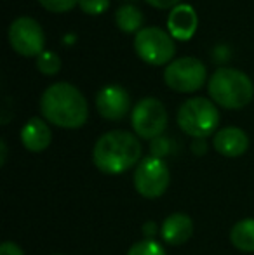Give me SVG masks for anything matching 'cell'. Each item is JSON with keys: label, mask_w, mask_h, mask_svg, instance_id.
<instances>
[{"label": "cell", "mask_w": 254, "mask_h": 255, "mask_svg": "<svg viewBox=\"0 0 254 255\" xmlns=\"http://www.w3.org/2000/svg\"><path fill=\"white\" fill-rule=\"evenodd\" d=\"M150 5L157 7V9H171V7L180 5V0H146Z\"/></svg>", "instance_id": "obj_23"}, {"label": "cell", "mask_w": 254, "mask_h": 255, "mask_svg": "<svg viewBox=\"0 0 254 255\" xmlns=\"http://www.w3.org/2000/svg\"><path fill=\"white\" fill-rule=\"evenodd\" d=\"M37 68L44 75H56L61 68V59L51 51H44L37 57Z\"/></svg>", "instance_id": "obj_18"}, {"label": "cell", "mask_w": 254, "mask_h": 255, "mask_svg": "<svg viewBox=\"0 0 254 255\" xmlns=\"http://www.w3.org/2000/svg\"><path fill=\"white\" fill-rule=\"evenodd\" d=\"M0 255H24V254L14 242H3L2 247H0Z\"/></svg>", "instance_id": "obj_21"}, {"label": "cell", "mask_w": 254, "mask_h": 255, "mask_svg": "<svg viewBox=\"0 0 254 255\" xmlns=\"http://www.w3.org/2000/svg\"><path fill=\"white\" fill-rule=\"evenodd\" d=\"M167 151V141L166 139H160V137H157V139H153V142H152V156H157V158H160V154L162 153H166Z\"/></svg>", "instance_id": "obj_22"}, {"label": "cell", "mask_w": 254, "mask_h": 255, "mask_svg": "<svg viewBox=\"0 0 254 255\" xmlns=\"http://www.w3.org/2000/svg\"><path fill=\"white\" fill-rule=\"evenodd\" d=\"M141 144L136 135L126 130H112L96 141L92 163L103 174L119 175L141 161Z\"/></svg>", "instance_id": "obj_2"}, {"label": "cell", "mask_w": 254, "mask_h": 255, "mask_svg": "<svg viewBox=\"0 0 254 255\" xmlns=\"http://www.w3.org/2000/svg\"><path fill=\"white\" fill-rule=\"evenodd\" d=\"M160 235H162V240L167 245H183L193 235V221L187 214H181V212L171 214L162 222Z\"/></svg>", "instance_id": "obj_13"}, {"label": "cell", "mask_w": 254, "mask_h": 255, "mask_svg": "<svg viewBox=\"0 0 254 255\" xmlns=\"http://www.w3.org/2000/svg\"><path fill=\"white\" fill-rule=\"evenodd\" d=\"M197 23H199V19H197L195 10L188 3L176 5L167 17L169 35L178 40H190L197 30Z\"/></svg>", "instance_id": "obj_12"}, {"label": "cell", "mask_w": 254, "mask_h": 255, "mask_svg": "<svg viewBox=\"0 0 254 255\" xmlns=\"http://www.w3.org/2000/svg\"><path fill=\"white\" fill-rule=\"evenodd\" d=\"M40 111L44 118L56 127L78 128L87 122V101L77 87L59 82L45 89L40 99Z\"/></svg>", "instance_id": "obj_1"}, {"label": "cell", "mask_w": 254, "mask_h": 255, "mask_svg": "<svg viewBox=\"0 0 254 255\" xmlns=\"http://www.w3.org/2000/svg\"><path fill=\"white\" fill-rule=\"evenodd\" d=\"M209 94L213 101L227 110H241L254 98L253 80L234 68H220L209 80Z\"/></svg>", "instance_id": "obj_3"}, {"label": "cell", "mask_w": 254, "mask_h": 255, "mask_svg": "<svg viewBox=\"0 0 254 255\" xmlns=\"http://www.w3.org/2000/svg\"><path fill=\"white\" fill-rule=\"evenodd\" d=\"M207 70L202 61L195 57H181L166 68L164 80L167 87L178 92H195L206 84Z\"/></svg>", "instance_id": "obj_8"}, {"label": "cell", "mask_w": 254, "mask_h": 255, "mask_svg": "<svg viewBox=\"0 0 254 255\" xmlns=\"http://www.w3.org/2000/svg\"><path fill=\"white\" fill-rule=\"evenodd\" d=\"M9 44L19 56L33 57L44 52V31L33 17H17L9 26Z\"/></svg>", "instance_id": "obj_9"}, {"label": "cell", "mask_w": 254, "mask_h": 255, "mask_svg": "<svg viewBox=\"0 0 254 255\" xmlns=\"http://www.w3.org/2000/svg\"><path fill=\"white\" fill-rule=\"evenodd\" d=\"M51 128L40 118H31L24 124L23 130H21V142L28 151L40 153L51 144Z\"/></svg>", "instance_id": "obj_14"}, {"label": "cell", "mask_w": 254, "mask_h": 255, "mask_svg": "<svg viewBox=\"0 0 254 255\" xmlns=\"http://www.w3.org/2000/svg\"><path fill=\"white\" fill-rule=\"evenodd\" d=\"M132 181H134V189L143 198H160L169 188V168L162 158L146 156L138 163Z\"/></svg>", "instance_id": "obj_5"}, {"label": "cell", "mask_w": 254, "mask_h": 255, "mask_svg": "<svg viewBox=\"0 0 254 255\" xmlns=\"http://www.w3.org/2000/svg\"><path fill=\"white\" fill-rule=\"evenodd\" d=\"M220 124V111L209 99L192 98L181 104L178 111V125L185 134L195 139L211 135Z\"/></svg>", "instance_id": "obj_4"}, {"label": "cell", "mask_w": 254, "mask_h": 255, "mask_svg": "<svg viewBox=\"0 0 254 255\" xmlns=\"http://www.w3.org/2000/svg\"><path fill=\"white\" fill-rule=\"evenodd\" d=\"M213 146L220 154L227 158L242 156L249 148V137L239 127H225L216 132L213 139Z\"/></svg>", "instance_id": "obj_11"}, {"label": "cell", "mask_w": 254, "mask_h": 255, "mask_svg": "<svg viewBox=\"0 0 254 255\" xmlns=\"http://www.w3.org/2000/svg\"><path fill=\"white\" fill-rule=\"evenodd\" d=\"M38 2L51 12H68L77 5L78 0H38Z\"/></svg>", "instance_id": "obj_20"}, {"label": "cell", "mask_w": 254, "mask_h": 255, "mask_svg": "<svg viewBox=\"0 0 254 255\" xmlns=\"http://www.w3.org/2000/svg\"><path fill=\"white\" fill-rule=\"evenodd\" d=\"M155 222H152V221H150V222H146V224H145V228H143V233H145V235H146V238H148V240H153V235H155V231H157V228H155Z\"/></svg>", "instance_id": "obj_24"}, {"label": "cell", "mask_w": 254, "mask_h": 255, "mask_svg": "<svg viewBox=\"0 0 254 255\" xmlns=\"http://www.w3.org/2000/svg\"><path fill=\"white\" fill-rule=\"evenodd\" d=\"M0 148H2V160L0 163H5V158H7V146H5V141H0Z\"/></svg>", "instance_id": "obj_25"}, {"label": "cell", "mask_w": 254, "mask_h": 255, "mask_svg": "<svg viewBox=\"0 0 254 255\" xmlns=\"http://www.w3.org/2000/svg\"><path fill=\"white\" fill-rule=\"evenodd\" d=\"M230 242L241 252H254V219L239 221L230 231Z\"/></svg>", "instance_id": "obj_15"}, {"label": "cell", "mask_w": 254, "mask_h": 255, "mask_svg": "<svg viewBox=\"0 0 254 255\" xmlns=\"http://www.w3.org/2000/svg\"><path fill=\"white\" fill-rule=\"evenodd\" d=\"M132 128L143 139H157L167 127V110L159 99L145 98L132 110Z\"/></svg>", "instance_id": "obj_7"}, {"label": "cell", "mask_w": 254, "mask_h": 255, "mask_svg": "<svg viewBox=\"0 0 254 255\" xmlns=\"http://www.w3.org/2000/svg\"><path fill=\"white\" fill-rule=\"evenodd\" d=\"M78 5L85 14L96 16V14H103L105 10H108L110 0H78Z\"/></svg>", "instance_id": "obj_19"}, {"label": "cell", "mask_w": 254, "mask_h": 255, "mask_svg": "<svg viewBox=\"0 0 254 255\" xmlns=\"http://www.w3.org/2000/svg\"><path fill=\"white\" fill-rule=\"evenodd\" d=\"M96 108L106 120H122L131 108V99L120 85H106L96 96Z\"/></svg>", "instance_id": "obj_10"}, {"label": "cell", "mask_w": 254, "mask_h": 255, "mask_svg": "<svg viewBox=\"0 0 254 255\" xmlns=\"http://www.w3.org/2000/svg\"><path fill=\"white\" fill-rule=\"evenodd\" d=\"M127 255H167L164 247L160 243H157L155 240H141V242L134 243L129 249Z\"/></svg>", "instance_id": "obj_17"}, {"label": "cell", "mask_w": 254, "mask_h": 255, "mask_svg": "<svg viewBox=\"0 0 254 255\" xmlns=\"http://www.w3.org/2000/svg\"><path fill=\"white\" fill-rule=\"evenodd\" d=\"M143 12L134 5H122L115 12V23L126 33H134V31L143 30Z\"/></svg>", "instance_id": "obj_16"}, {"label": "cell", "mask_w": 254, "mask_h": 255, "mask_svg": "<svg viewBox=\"0 0 254 255\" xmlns=\"http://www.w3.org/2000/svg\"><path fill=\"white\" fill-rule=\"evenodd\" d=\"M134 51L145 63L160 66L173 59L176 47H174L173 37L167 31L155 26H148L136 33Z\"/></svg>", "instance_id": "obj_6"}]
</instances>
